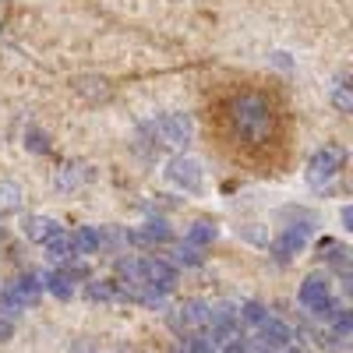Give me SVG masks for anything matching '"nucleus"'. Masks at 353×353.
<instances>
[{"label": "nucleus", "mask_w": 353, "mask_h": 353, "mask_svg": "<svg viewBox=\"0 0 353 353\" xmlns=\"http://www.w3.org/2000/svg\"><path fill=\"white\" fill-rule=\"evenodd\" d=\"M176 261H184V265H198V261H201V251H194L191 244H184L181 251H176Z\"/></svg>", "instance_id": "b1692460"}, {"label": "nucleus", "mask_w": 353, "mask_h": 353, "mask_svg": "<svg viewBox=\"0 0 353 353\" xmlns=\"http://www.w3.org/2000/svg\"><path fill=\"white\" fill-rule=\"evenodd\" d=\"M205 134L226 163L248 173H279L290 163V110L279 88L265 81L219 85L205 103Z\"/></svg>", "instance_id": "f257e3e1"}, {"label": "nucleus", "mask_w": 353, "mask_h": 353, "mask_svg": "<svg viewBox=\"0 0 353 353\" xmlns=\"http://www.w3.org/2000/svg\"><path fill=\"white\" fill-rule=\"evenodd\" d=\"M184 353H212V339H205V336H191V339H184V346H181Z\"/></svg>", "instance_id": "4be33fe9"}, {"label": "nucleus", "mask_w": 353, "mask_h": 353, "mask_svg": "<svg viewBox=\"0 0 353 353\" xmlns=\"http://www.w3.org/2000/svg\"><path fill=\"white\" fill-rule=\"evenodd\" d=\"M78 92L81 96H92V99H106L110 96V85L103 78H81L78 81Z\"/></svg>", "instance_id": "dca6fc26"}, {"label": "nucleus", "mask_w": 353, "mask_h": 353, "mask_svg": "<svg viewBox=\"0 0 353 353\" xmlns=\"http://www.w3.org/2000/svg\"><path fill=\"white\" fill-rule=\"evenodd\" d=\"M18 201H21V191H18V184H11V181H4V184H0V212L18 209Z\"/></svg>", "instance_id": "aec40b11"}, {"label": "nucleus", "mask_w": 353, "mask_h": 353, "mask_svg": "<svg viewBox=\"0 0 353 353\" xmlns=\"http://www.w3.org/2000/svg\"><path fill=\"white\" fill-rule=\"evenodd\" d=\"M71 283H74V279H71L68 272H50V276H46V286H50V293H53L57 301H68L71 293H74Z\"/></svg>", "instance_id": "f8f14e48"}, {"label": "nucleus", "mask_w": 353, "mask_h": 353, "mask_svg": "<svg viewBox=\"0 0 353 353\" xmlns=\"http://www.w3.org/2000/svg\"><path fill=\"white\" fill-rule=\"evenodd\" d=\"M46 248H50V254H53L57 261H64V258H71V254H74L71 237H64V233H53V237L46 241Z\"/></svg>", "instance_id": "6ab92c4d"}, {"label": "nucleus", "mask_w": 353, "mask_h": 353, "mask_svg": "<svg viewBox=\"0 0 353 353\" xmlns=\"http://www.w3.org/2000/svg\"><path fill=\"white\" fill-rule=\"evenodd\" d=\"M149 134L159 138V145H173V149H184V145L191 141V117H188V113L159 117L156 124H149Z\"/></svg>", "instance_id": "f03ea898"}, {"label": "nucleus", "mask_w": 353, "mask_h": 353, "mask_svg": "<svg viewBox=\"0 0 353 353\" xmlns=\"http://www.w3.org/2000/svg\"><path fill=\"white\" fill-rule=\"evenodd\" d=\"M25 307V301L18 297V290L14 286H8L4 293H0V311H4V314H18Z\"/></svg>", "instance_id": "412c9836"}, {"label": "nucleus", "mask_w": 353, "mask_h": 353, "mask_svg": "<svg viewBox=\"0 0 353 353\" xmlns=\"http://www.w3.org/2000/svg\"><path fill=\"white\" fill-rule=\"evenodd\" d=\"M307 237H311V226H307V223H297V226L283 230V237L276 241V258H279V261H286V258H293L297 251H304Z\"/></svg>", "instance_id": "423d86ee"}, {"label": "nucleus", "mask_w": 353, "mask_h": 353, "mask_svg": "<svg viewBox=\"0 0 353 353\" xmlns=\"http://www.w3.org/2000/svg\"><path fill=\"white\" fill-rule=\"evenodd\" d=\"M212 241H216V226L212 223H194L191 233H188V244L198 248V251H201V244H212Z\"/></svg>", "instance_id": "4468645a"}, {"label": "nucleus", "mask_w": 353, "mask_h": 353, "mask_svg": "<svg viewBox=\"0 0 353 353\" xmlns=\"http://www.w3.org/2000/svg\"><path fill=\"white\" fill-rule=\"evenodd\" d=\"M166 176L173 184H181L184 191H201V166H198V159H188V156L170 159Z\"/></svg>", "instance_id": "39448f33"}, {"label": "nucleus", "mask_w": 353, "mask_h": 353, "mask_svg": "<svg viewBox=\"0 0 353 353\" xmlns=\"http://www.w3.org/2000/svg\"><path fill=\"white\" fill-rule=\"evenodd\" d=\"M170 321L173 325H201V321H209V307H205L201 301H188L181 307V314H173Z\"/></svg>", "instance_id": "9d476101"}, {"label": "nucleus", "mask_w": 353, "mask_h": 353, "mask_svg": "<svg viewBox=\"0 0 353 353\" xmlns=\"http://www.w3.org/2000/svg\"><path fill=\"white\" fill-rule=\"evenodd\" d=\"M28 149H32V152H50L46 134H39V131H28Z\"/></svg>", "instance_id": "393cba45"}, {"label": "nucleus", "mask_w": 353, "mask_h": 353, "mask_svg": "<svg viewBox=\"0 0 353 353\" xmlns=\"http://www.w3.org/2000/svg\"><path fill=\"white\" fill-rule=\"evenodd\" d=\"M14 290H18V297L25 304H36V297H39V276H21L14 283Z\"/></svg>", "instance_id": "f3484780"}, {"label": "nucleus", "mask_w": 353, "mask_h": 353, "mask_svg": "<svg viewBox=\"0 0 353 353\" xmlns=\"http://www.w3.org/2000/svg\"><path fill=\"white\" fill-rule=\"evenodd\" d=\"M343 166V149H336V145H329V149H321L311 156V166H307V181L311 184H325L329 176H336Z\"/></svg>", "instance_id": "20e7f679"}, {"label": "nucleus", "mask_w": 353, "mask_h": 353, "mask_svg": "<svg viewBox=\"0 0 353 353\" xmlns=\"http://www.w3.org/2000/svg\"><path fill=\"white\" fill-rule=\"evenodd\" d=\"M301 304L311 314H336V301H332V290L321 276H307L301 286Z\"/></svg>", "instance_id": "7ed1b4c3"}, {"label": "nucleus", "mask_w": 353, "mask_h": 353, "mask_svg": "<svg viewBox=\"0 0 353 353\" xmlns=\"http://www.w3.org/2000/svg\"><path fill=\"white\" fill-rule=\"evenodd\" d=\"M336 103L343 106V110H350V88L343 85V88H336Z\"/></svg>", "instance_id": "a878e982"}, {"label": "nucleus", "mask_w": 353, "mask_h": 353, "mask_svg": "<svg viewBox=\"0 0 353 353\" xmlns=\"http://www.w3.org/2000/svg\"><path fill=\"white\" fill-rule=\"evenodd\" d=\"M81 176H85V181H88V176H92V173H88V166H78V163H71L61 176H57V188H61V191H68V188H74L78 181H81Z\"/></svg>", "instance_id": "2eb2a0df"}, {"label": "nucleus", "mask_w": 353, "mask_h": 353, "mask_svg": "<svg viewBox=\"0 0 353 353\" xmlns=\"http://www.w3.org/2000/svg\"><path fill=\"white\" fill-rule=\"evenodd\" d=\"M134 241L138 244H156V241H170V226L166 223H149V226H145L141 233H134Z\"/></svg>", "instance_id": "ddd939ff"}, {"label": "nucleus", "mask_w": 353, "mask_h": 353, "mask_svg": "<svg viewBox=\"0 0 353 353\" xmlns=\"http://www.w3.org/2000/svg\"><path fill=\"white\" fill-rule=\"evenodd\" d=\"M4 339H11V321L0 318V343H4Z\"/></svg>", "instance_id": "cd10ccee"}, {"label": "nucleus", "mask_w": 353, "mask_h": 353, "mask_svg": "<svg viewBox=\"0 0 353 353\" xmlns=\"http://www.w3.org/2000/svg\"><path fill=\"white\" fill-rule=\"evenodd\" d=\"M85 297L88 301H121L124 293H121V286H117V283H88L85 286Z\"/></svg>", "instance_id": "9b49d317"}, {"label": "nucleus", "mask_w": 353, "mask_h": 353, "mask_svg": "<svg viewBox=\"0 0 353 353\" xmlns=\"http://www.w3.org/2000/svg\"><path fill=\"white\" fill-rule=\"evenodd\" d=\"M209 321H212V329L219 336H230L233 329H237V307H233V304H219L216 311H209Z\"/></svg>", "instance_id": "6e6552de"}, {"label": "nucleus", "mask_w": 353, "mask_h": 353, "mask_svg": "<svg viewBox=\"0 0 353 353\" xmlns=\"http://www.w3.org/2000/svg\"><path fill=\"white\" fill-rule=\"evenodd\" d=\"M223 353H251V346H248V343H230Z\"/></svg>", "instance_id": "bb28decb"}, {"label": "nucleus", "mask_w": 353, "mask_h": 353, "mask_svg": "<svg viewBox=\"0 0 353 353\" xmlns=\"http://www.w3.org/2000/svg\"><path fill=\"white\" fill-rule=\"evenodd\" d=\"M286 353H293V350H286Z\"/></svg>", "instance_id": "c85d7f7f"}, {"label": "nucleus", "mask_w": 353, "mask_h": 353, "mask_svg": "<svg viewBox=\"0 0 353 353\" xmlns=\"http://www.w3.org/2000/svg\"><path fill=\"white\" fill-rule=\"evenodd\" d=\"M181 353H184V350H181Z\"/></svg>", "instance_id": "c756f323"}, {"label": "nucleus", "mask_w": 353, "mask_h": 353, "mask_svg": "<svg viewBox=\"0 0 353 353\" xmlns=\"http://www.w3.org/2000/svg\"><path fill=\"white\" fill-rule=\"evenodd\" d=\"M290 325L283 318H265L261 321V339H265V346H276V350H283L286 343H290Z\"/></svg>", "instance_id": "0eeeda50"}, {"label": "nucleus", "mask_w": 353, "mask_h": 353, "mask_svg": "<svg viewBox=\"0 0 353 353\" xmlns=\"http://www.w3.org/2000/svg\"><path fill=\"white\" fill-rule=\"evenodd\" d=\"M99 241H103V237H99V233H96V230H88V226H85V230L78 233V237L71 241V248H74V251H81V254H92V251L99 248Z\"/></svg>", "instance_id": "a211bd4d"}, {"label": "nucleus", "mask_w": 353, "mask_h": 353, "mask_svg": "<svg viewBox=\"0 0 353 353\" xmlns=\"http://www.w3.org/2000/svg\"><path fill=\"white\" fill-rule=\"evenodd\" d=\"M53 233H61V226H57L53 219H46V216L25 219V237H28V241H50Z\"/></svg>", "instance_id": "1a4fd4ad"}, {"label": "nucleus", "mask_w": 353, "mask_h": 353, "mask_svg": "<svg viewBox=\"0 0 353 353\" xmlns=\"http://www.w3.org/2000/svg\"><path fill=\"white\" fill-rule=\"evenodd\" d=\"M241 314L251 321V325H261V321L269 318V314H265V307H261V304H254V301H251V304H244V311H241Z\"/></svg>", "instance_id": "5701e85b"}]
</instances>
